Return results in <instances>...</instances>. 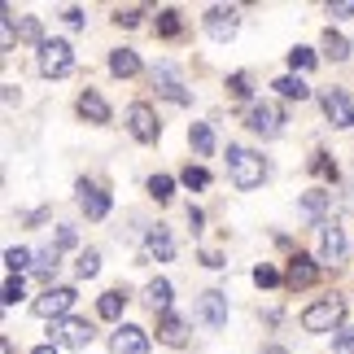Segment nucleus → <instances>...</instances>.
I'll return each instance as SVG.
<instances>
[{"mask_svg": "<svg viewBox=\"0 0 354 354\" xmlns=\"http://www.w3.org/2000/svg\"><path fill=\"white\" fill-rule=\"evenodd\" d=\"M110 71H114L118 79L140 75V57H136V48H114V53H110Z\"/></svg>", "mask_w": 354, "mask_h": 354, "instance_id": "nucleus-20", "label": "nucleus"}, {"mask_svg": "<svg viewBox=\"0 0 354 354\" xmlns=\"http://www.w3.org/2000/svg\"><path fill=\"white\" fill-rule=\"evenodd\" d=\"M31 250H22V245H13V250H5V267H9V276H22V271H31L35 263H31Z\"/></svg>", "mask_w": 354, "mask_h": 354, "instance_id": "nucleus-24", "label": "nucleus"}, {"mask_svg": "<svg viewBox=\"0 0 354 354\" xmlns=\"http://www.w3.org/2000/svg\"><path fill=\"white\" fill-rule=\"evenodd\" d=\"M342 319H346V302H342V297H319V302H310L302 310V328L306 333H333Z\"/></svg>", "mask_w": 354, "mask_h": 354, "instance_id": "nucleus-2", "label": "nucleus"}, {"mask_svg": "<svg viewBox=\"0 0 354 354\" xmlns=\"http://www.w3.org/2000/svg\"><path fill=\"white\" fill-rule=\"evenodd\" d=\"M158 342H162V346H188V324L175 315V310L158 315Z\"/></svg>", "mask_w": 354, "mask_h": 354, "instance_id": "nucleus-18", "label": "nucleus"}, {"mask_svg": "<svg viewBox=\"0 0 354 354\" xmlns=\"http://www.w3.org/2000/svg\"><path fill=\"white\" fill-rule=\"evenodd\" d=\"M346 254H350L346 232H342V227H337L333 219H324V223H319V263L337 267V263H346Z\"/></svg>", "mask_w": 354, "mask_h": 354, "instance_id": "nucleus-7", "label": "nucleus"}, {"mask_svg": "<svg viewBox=\"0 0 354 354\" xmlns=\"http://www.w3.org/2000/svg\"><path fill=\"white\" fill-rule=\"evenodd\" d=\"M180 31H184L180 9H162V13H158V35H162V39H171V35H180Z\"/></svg>", "mask_w": 354, "mask_h": 354, "instance_id": "nucleus-29", "label": "nucleus"}, {"mask_svg": "<svg viewBox=\"0 0 354 354\" xmlns=\"http://www.w3.org/2000/svg\"><path fill=\"white\" fill-rule=\"evenodd\" d=\"M145 302L153 306L158 315H167V310H171V280H162V276L149 280V284H145Z\"/></svg>", "mask_w": 354, "mask_h": 354, "instance_id": "nucleus-19", "label": "nucleus"}, {"mask_svg": "<svg viewBox=\"0 0 354 354\" xmlns=\"http://www.w3.org/2000/svg\"><path fill=\"white\" fill-rule=\"evenodd\" d=\"M289 66H293V75H302V71H310V66H315V53L297 44V48H289Z\"/></svg>", "mask_w": 354, "mask_h": 354, "instance_id": "nucleus-34", "label": "nucleus"}, {"mask_svg": "<svg viewBox=\"0 0 354 354\" xmlns=\"http://www.w3.org/2000/svg\"><path fill=\"white\" fill-rule=\"evenodd\" d=\"M48 337H53L48 346H62V350H88V346H92V337H97V328H92L88 319H71V315H66V319H57V324L48 328Z\"/></svg>", "mask_w": 354, "mask_h": 354, "instance_id": "nucleus-3", "label": "nucleus"}, {"mask_svg": "<svg viewBox=\"0 0 354 354\" xmlns=\"http://www.w3.org/2000/svg\"><path fill=\"white\" fill-rule=\"evenodd\" d=\"M62 18H66V26H71V31H84V9H66Z\"/></svg>", "mask_w": 354, "mask_h": 354, "instance_id": "nucleus-43", "label": "nucleus"}, {"mask_svg": "<svg viewBox=\"0 0 354 354\" xmlns=\"http://www.w3.org/2000/svg\"><path fill=\"white\" fill-rule=\"evenodd\" d=\"M0 354H13V346H9V342H0Z\"/></svg>", "mask_w": 354, "mask_h": 354, "instance_id": "nucleus-47", "label": "nucleus"}, {"mask_svg": "<svg viewBox=\"0 0 354 354\" xmlns=\"http://www.w3.org/2000/svg\"><path fill=\"white\" fill-rule=\"evenodd\" d=\"M188 227H193V232H201V210H193V206H188Z\"/></svg>", "mask_w": 354, "mask_h": 354, "instance_id": "nucleus-45", "label": "nucleus"}, {"mask_svg": "<svg viewBox=\"0 0 354 354\" xmlns=\"http://www.w3.org/2000/svg\"><path fill=\"white\" fill-rule=\"evenodd\" d=\"M13 39H18V31H13V9H5V26H0V48H13Z\"/></svg>", "mask_w": 354, "mask_h": 354, "instance_id": "nucleus-38", "label": "nucleus"}, {"mask_svg": "<svg viewBox=\"0 0 354 354\" xmlns=\"http://www.w3.org/2000/svg\"><path fill=\"white\" fill-rule=\"evenodd\" d=\"M110 350L114 354H149V333L136 328V324H122V328L110 337Z\"/></svg>", "mask_w": 354, "mask_h": 354, "instance_id": "nucleus-15", "label": "nucleus"}, {"mask_svg": "<svg viewBox=\"0 0 354 354\" xmlns=\"http://www.w3.org/2000/svg\"><path fill=\"white\" fill-rule=\"evenodd\" d=\"M236 26H241L236 9H227V5H214V9H206V35H210V39H219V44H227V39L236 35Z\"/></svg>", "mask_w": 354, "mask_h": 354, "instance_id": "nucleus-9", "label": "nucleus"}, {"mask_svg": "<svg viewBox=\"0 0 354 354\" xmlns=\"http://www.w3.org/2000/svg\"><path fill=\"white\" fill-rule=\"evenodd\" d=\"M188 140H193V149H197L201 158L214 153V131L206 127V122H193V127H188Z\"/></svg>", "mask_w": 354, "mask_h": 354, "instance_id": "nucleus-23", "label": "nucleus"}, {"mask_svg": "<svg viewBox=\"0 0 354 354\" xmlns=\"http://www.w3.org/2000/svg\"><path fill=\"white\" fill-rule=\"evenodd\" d=\"M271 88H276L284 101H306V97H310V88H306V79H302V75H280Z\"/></svg>", "mask_w": 354, "mask_h": 354, "instance_id": "nucleus-21", "label": "nucleus"}, {"mask_svg": "<svg viewBox=\"0 0 354 354\" xmlns=\"http://www.w3.org/2000/svg\"><path fill=\"white\" fill-rule=\"evenodd\" d=\"M180 180H184L188 188H206V184H210V171H206V167H184Z\"/></svg>", "mask_w": 354, "mask_h": 354, "instance_id": "nucleus-37", "label": "nucleus"}, {"mask_svg": "<svg viewBox=\"0 0 354 354\" xmlns=\"http://www.w3.org/2000/svg\"><path fill=\"white\" fill-rule=\"evenodd\" d=\"M149 197H153V201H171L175 197V180H171V175H153V180H149Z\"/></svg>", "mask_w": 354, "mask_h": 354, "instance_id": "nucleus-30", "label": "nucleus"}, {"mask_svg": "<svg viewBox=\"0 0 354 354\" xmlns=\"http://www.w3.org/2000/svg\"><path fill=\"white\" fill-rule=\"evenodd\" d=\"M145 258H153V263H171L175 258V241H171V232L167 227H149V236H145Z\"/></svg>", "mask_w": 354, "mask_h": 354, "instance_id": "nucleus-16", "label": "nucleus"}, {"mask_svg": "<svg viewBox=\"0 0 354 354\" xmlns=\"http://www.w3.org/2000/svg\"><path fill=\"white\" fill-rule=\"evenodd\" d=\"M227 92H232V97H250V79H245V75H232V79H227Z\"/></svg>", "mask_w": 354, "mask_h": 354, "instance_id": "nucleus-40", "label": "nucleus"}, {"mask_svg": "<svg viewBox=\"0 0 354 354\" xmlns=\"http://www.w3.org/2000/svg\"><path fill=\"white\" fill-rule=\"evenodd\" d=\"M71 306H75V289H71V284H48V289L31 302V310H35L39 319H48V324L66 319V310H71Z\"/></svg>", "mask_w": 354, "mask_h": 354, "instance_id": "nucleus-4", "label": "nucleus"}, {"mask_svg": "<svg viewBox=\"0 0 354 354\" xmlns=\"http://www.w3.org/2000/svg\"><path fill=\"white\" fill-rule=\"evenodd\" d=\"M140 18H145V9H140V5L114 9V22H118V26H127V31H131V26H140Z\"/></svg>", "mask_w": 354, "mask_h": 354, "instance_id": "nucleus-36", "label": "nucleus"}, {"mask_svg": "<svg viewBox=\"0 0 354 354\" xmlns=\"http://www.w3.org/2000/svg\"><path fill=\"white\" fill-rule=\"evenodd\" d=\"M127 131H131L140 145H153V140H158V118H153V110H149L145 101L127 105Z\"/></svg>", "mask_w": 354, "mask_h": 354, "instance_id": "nucleus-8", "label": "nucleus"}, {"mask_svg": "<svg viewBox=\"0 0 354 354\" xmlns=\"http://www.w3.org/2000/svg\"><path fill=\"white\" fill-rule=\"evenodd\" d=\"M197 315H201L206 328H223V324H227V297L219 289H206L197 297Z\"/></svg>", "mask_w": 354, "mask_h": 354, "instance_id": "nucleus-12", "label": "nucleus"}, {"mask_svg": "<svg viewBox=\"0 0 354 354\" xmlns=\"http://www.w3.org/2000/svg\"><path fill=\"white\" fill-rule=\"evenodd\" d=\"M122 306H127V289H110V293L97 297V315H101V319H118Z\"/></svg>", "mask_w": 354, "mask_h": 354, "instance_id": "nucleus-22", "label": "nucleus"}, {"mask_svg": "<svg viewBox=\"0 0 354 354\" xmlns=\"http://www.w3.org/2000/svg\"><path fill=\"white\" fill-rule=\"evenodd\" d=\"M245 127H250L254 136H263V140H271V136H280L284 127V114L276 101H254L250 110H245Z\"/></svg>", "mask_w": 354, "mask_h": 354, "instance_id": "nucleus-6", "label": "nucleus"}, {"mask_svg": "<svg viewBox=\"0 0 354 354\" xmlns=\"http://www.w3.org/2000/svg\"><path fill=\"white\" fill-rule=\"evenodd\" d=\"M31 354H57V346H35Z\"/></svg>", "mask_w": 354, "mask_h": 354, "instance_id": "nucleus-46", "label": "nucleus"}, {"mask_svg": "<svg viewBox=\"0 0 354 354\" xmlns=\"http://www.w3.org/2000/svg\"><path fill=\"white\" fill-rule=\"evenodd\" d=\"M319 105H324V114H328L333 127H354V105H350V97L342 88H328L319 97Z\"/></svg>", "mask_w": 354, "mask_h": 354, "instance_id": "nucleus-10", "label": "nucleus"}, {"mask_svg": "<svg viewBox=\"0 0 354 354\" xmlns=\"http://www.w3.org/2000/svg\"><path fill=\"white\" fill-rule=\"evenodd\" d=\"M57 258H62V250H57V245H48V250H39L35 254V271H39V276H53V267H57Z\"/></svg>", "mask_w": 354, "mask_h": 354, "instance_id": "nucleus-31", "label": "nucleus"}, {"mask_svg": "<svg viewBox=\"0 0 354 354\" xmlns=\"http://www.w3.org/2000/svg\"><path fill=\"white\" fill-rule=\"evenodd\" d=\"M97 271H101V254H97V250H84V254L75 258V276H79V280H92Z\"/></svg>", "mask_w": 354, "mask_h": 354, "instance_id": "nucleus-26", "label": "nucleus"}, {"mask_svg": "<svg viewBox=\"0 0 354 354\" xmlns=\"http://www.w3.org/2000/svg\"><path fill=\"white\" fill-rule=\"evenodd\" d=\"M53 245H57V250H71V245H75V227H57V236H53Z\"/></svg>", "mask_w": 354, "mask_h": 354, "instance_id": "nucleus-41", "label": "nucleus"}, {"mask_svg": "<svg viewBox=\"0 0 354 354\" xmlns=\"http://www.w3.org/2000/svg\"><path fill=\"white\" fill-rule=\"evenodd\" d=\"M201 263H206V267H223V254L219 250H206V254H201Z\"/></svg>", "mask_w": 354, "mask_h": 354, "instance_id": "nucleus-44", "label": "nucleus"}, {"mask_svg": "<svg viewBox=\"0 0 354 354\" xmlns=\"http://www.w3.org/2000/svg\"><path fill=\"white\" fill-rule=\"evenodd\" d=\"M280 280H284V276H280L271 263H258V267H254V284H258V289H276Z\"/></svg>", "mask_w": 354, "mask_h": 354, "instance_id": "nucleus-32", "label": "nucleus"}, {"mask_svg": "<svg viewBox=\"0 0 354 354\" xmlns=\"http://www.w3.org/2000/svg\"><path fill=\"white\" fill-rule=\"evenodd\" d=\"M310 171H315L319 180H337V162L324 153V149H319V153H310Z\"/></svg>", "mask_w": 354, "mask_h": 354, "instance_id": "nucleus-33", "label": "nucleus"}, {"mask_svg": "<svg viewBox=\"0 0 354 354\" xmlns=\"http://www.w3.org/2000/svg\"><path fill=\"white\" fill-rule=\"evenodd\" d=\"M328 201H333V193L315 188V193H306V197H302V214H310V219H319V223H324V210H328Z\"/></svg>", "mask_w": 354, "mask_h": 354, "instance_id": "nucleus-25", "label": "nucleus"}, {"mask_svg": "<svg viewBox=\"0 0 354 354\" xmlns=\"http://www.w3.org/2000/svg\"><path fill=\"white\" fill-rule=\"evenodd\" d=\"M337 354H354V328H342L337 333V346H333Z\"/></svg>", "mask_w": 354, "mask_h": 354, "instance_id": "nucleus-39", "label": "nucleus"}, {"mask_svg": "<svg viewBox=\"0 0 354 354\" xmlns=\"http://www.w3.org/2000/svg\"><path fill=\"white\" fill-rule=\"evenodd\" d=\"M324 53H328L333 62H346V57H350V44H346V35H337L333 26H328V31H324Z\"/></svg>", "mask_w": 354, "mask_h": 354, "instance_id": "nucleus-28", "label": "nucleus"}, {"mask_svg": "<svg viewBox=\"0 0 354 354\" xmlns=\"http://www.w3.org/2000/svg\"><path fill=\"white\" fill-rule=\"evenodd\" d=\"M153 84H158V92H162L167 101H175V105H193V92H184V84H180V75H175L171 62H162L158 71H153Z\"/></svg>", "mask_w": 354, "mask_h": 354, "instance_id": "nucleus-11", "label": "nucleus"}, {"mask_svg": "<svg viewBox=\"0 0 354 354\" xmlns=\"http://www.w3.org/2000/svg\"><path fill=\"white\" fill-rule=\"evenodd\" d=\"M79 118H88L92 127H105V122H110V105H105V97L101 92H79Z\"/></svg>", "mask_w": 354, "mask_h": 354, "instance_id": "nucleus-17", "label": "nucleus"}, {"mask_svg": "<svg viewBox=\"0 0 354 354\" xmlns=\"http://www.w3.org/2000/svg\"><path fill=\"white\" fill-rule=\"evenodd\" d=\"M328 13H333V18H354V0H333Z\"/></svg>", "mask_w": 354, "mask_h": 354, "instance_id": "nucleus-42", "label": "nucleus"}, {"mask_svg": "<svg viewBox=\"0 0 354 354\" xmlns=\"http://www.w3.org/2000/svg\"><path fill=\"white\" fill-rule=\"evenodd\" d=\"M227 175H232V184L241 193H250V188H258L267 180V162L245 145H227Z\"/></svg>", "mask_w": 354, "mask_h": 354, "instance_id": "nucleus-1", "label": "nucleus"}, {"mask_svg": "<svg viewBox=\"0 0 354 354\" xmlns=\"http://www.w3.org/2000/svg\"><path fill=\"white\" fill-rule=\"evenodd\" d=\"M315 280H319L315 258H310V254H293L289 258V271H284V284H289V289H310Z\"/></svg>", "mask_w": 354, "mask_h": 354, "instance_id": "nucleus-13", "label": "nucleus"}, {"mask_svg": "<svg viewBox=\"0 0 354 354\" xmlns=\"http://www.w3.org/2000/svg\"><path fill=\"white\" fill-rule=\"evenodd\" d=\"M71 71H75V48L66 44V39H44V44H39V75L62 79Z\"/></svg>", "mask_w": 354, "mask_h": 354, "instance_id": "nucleus-5", "label": "nucleus"}, {"mask_svg": "<svg viewBox=\"0 0 354 354\" xmlns=\"http://www.w3.org/2000/svg\"><path fill=\"white\" fill-rule=\"evenodd\" d=\"M79 210L88 214V219H105L110 214V193L97 184H88V180H79Z\"/></svg>", "mask_w": 354, "mask_h": 354, "instance_id": "nucleus-14", "label": "nucleus"}, {"mask_svg": "<svg viewBox=\"0 0 354 354\" xmlns=\"http://www.w3.org/2000/svg\"><path fill=\"white\" fill-rule=\"evenodd\" d=\"M22 297H26V289H22V276H9V280H5V297H0V302H5V306H18Z\"/></svg>", "mask_w": 354, "mask_h": 354, "instance_id": "nucleus-35", "label": "nucleus"}, {"mask_svg": "<svg viewBox=\"0 0 354 354\" xmlns=\"http://www.w3.org/2000/svg\"><path fill=\"white\" fill-rule=\"evenodd\" d=\"M13 31L26 44H44V31H39V18H13Z\"/></svg>", "mask_w": 354, "mask_h": 354, "instance_id": "nucleus-27", "label": "nucleus"}]
</instances>
